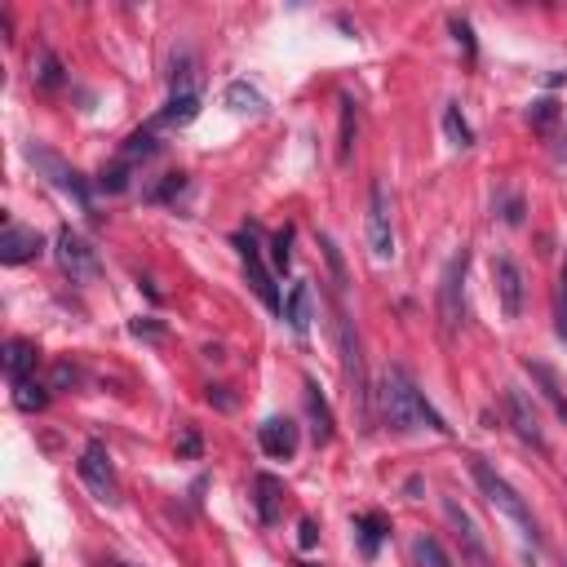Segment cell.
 Masks as SVG:
<instances>
[{
	"label": "cell",
	"mask_w": 567,
	"mask_h": 567,
	"mask_svg": "<svg viewBox=\"0 0 567 567\" xmlns=\"http://www.w3.org/2000/svg\"><path fill=\"white\" fill-rule=\"evenodd\" d=\"M355 98L350 94H342V142H337V160H350V151H355Z\"/></svg>",
	"instance_id": "obj_29"
},
{
	"label": "cell",
	"mask_w": 567,
	"mask_h": 567,
	"mask_svg": "<svg viewBox=\"0 0 567 567\" xmlns=\"http://www.w3.org/2000/svg\"><path fill=\"white\" fill-rule=\"evenodd\" d=\"M129 333H133V337H147V342H160V337H164V324H156V319H133Z\"/></svg>",
	"instance_id": "obj_38"
},
{
	"label": "cell",
	"mask_w": 567,
	"mask_h": 567,
	"mask_svg": "<svg viewBox=\"0 0 567 567\" xmlns=\"http://www.w3.org/2000/svg\"><path fill=\"white\" fill-rule=\"evenodd\" d=\"M45 404H49V386H40V381H18L14 386L18 412H45Z\"/></svg>",
	"instance_id": "obj_27"
},
{
	"label": "cell",
	"mask_w": 567,
	"mask_h": 567,
	"mask_svg": "<svg viewBox=\"0 0 567 567\" xmlns=\"http://www.w3.org/2000/svg\"><path fill=\"white\" fill-rule=\"evenodd\" d=\"M235 244H240V257H244V271H249L253 293L262 297L271 311L284 315V302H280V293H275V284H271V271L262 266V253H257V235L253 231H240V235H235Z\"/></svg>",
	"instance_id": "obj_10"
},
{
	"label": "cell",
	"mask_w": 567,
	"mask_h": 567,
	"mask_svg": "<svg viewBox=\"0 0 567 567\" xmlns=\"http://www.w3.org/2000/svg\"><path fill=\"white\" fill-rule=\"evenodd\" d=\"M355 532H359V550H364V559H377L381 541L390 536V523L381 519V514H355Z\"/></svg>",
	"instance_id": "obj_20"
},
{
	"label": "cell",
	"mask_w": 567,
	"mask_h": 567,
	"mask_svg": "<svg viewBox=\"0 0 567 567\" xmlns=\"http://www.w3.org/2000/svg\"><path fill=\"white\" fill-rule=\"evenodd\" d=\"M315 523L311 519H302V532H297V545H302V550H311V545H315Z\"/></svg>",
	"instance_id": "obj_41"
},
{
	"label": "cell",
	"mask_w": 567,
	"mask_h": 567,
	"mask_svg": "<svg viewBox=\"0 0 567 567\" xmlns=\"http://www.w3.org/2000/svg\"><path fill=\"white\" fill-rule=\"evenodd\" d=\"M381 412H386V426L408 435V430H435V435H448V421L439 417L435 408L426 404V395L417 390V381L408 377V368L390 364L386 381H381Z\"/></svg>",
	"instance_id": "obj_1"
},
{
	"label": "cell",
	"mask_w": 567,
	"mask_h": 567,
	"mask_svg": "<svg viewBox=\"0 0 567 567\" xmlns=\"http://www.w3.org/2000/svg\"><path fill=\"white\" fill-rule=\"evenodd\" d=\"M523 368H528V377L536 381V386H541L545 404L559 412V421H567V395H563V381H559V373H554L550 364H541V359H523Z\"/></svg>",
	"instance_id": "obj_18"
},
{
	"label": "cell",
	"mask_w": 567,
	"mask_h": 567,
	"mask_svg": "<svg viewBox=\"0 0 567 567\" xmlns=\"http://www.w3.org/2000/svg\"><path fill=\"white\" fill-rule=\"evenodd\" d=\"M182 191H187V173H169V178H164L156 191H147V200L151 204H164V200H173V195H182Z\"/></svg>",
	"instance_id": "obj_33"
},
{
	"label": "cell",
	"mask_w": 567,
	"mask_h": 567,
	"mask_svg": "<svg viewBox=\"0 0 567 567\" xmlns=\"http://www.w3.org/2000/svg\"><path fill=\"white\" fill-rule=\"evenodd\" d=\"M178 452H182V457H200V435H195V430H187V435H182V443H178Z\"/></svg>",
	"instance_id": "obj_40"
},
{
	"label": "cell",
	"mask_w": 567,
	"mask_h": 567,
	"mask_svg": "<svg viewBox=\"0 0 567 567\" xmlns=\"http://www.w3.org/2000/svg\"><path fill=\"white\" fill-rule=\"evenodd\" d=\"M107 567H129V563H107Z\"/></svg>",
	"instance_id": "obj_44"
},
{
	"label": "cell",
	"mask_w": 567,
	"mask_h": 567,
	"mask_svg": "<svg viewBox=\"0 0 567 567\" xmlns=\"http://www.w3.org/2000/svg\"><path fill=\"white\" fill-rule=\"evenodd\" d=\"M27 160H32L36 169L45 173V178L54 182L58 191H67L71 200H76V204H80V209H85V213L94 209V200H89V182L80 178V173L71 169V164H67L63 156H54V151H49V147H36V142H27Z\"/></svg>",
	"instance_id": "obj_7"
},
{
	"label": "cell",
	"mask_w": 567,
	"mask_h": 567,
	"mask_svg": "<svg viewBox=\"0 0 567 567\" xmlns=\"http://www.w3.org/2000/svg\"><path fill=\"white\" fill-rule=\"evenodd\" d=\"M306 404H311V421H315V443L324 448L328 439H333V412H328L324 395H319L315 381H306Z\"/></svg>",
	"instance_id": "obj_25"
},
{
	"label": "cell",
	"mask_w": 567,
	"mask_h": 567,
	"mask_svg": "<svg viewBox=\"0 0 567 567\" xmlns=\"http://www.w3.org/2000/svg\"><path fill=\"white\" fill-rule=\"evenodd\" d=\"M408 563L412 567H452V559H448V550L435 541V536H412V545H408Z\"/></svg>",
	"instance_id": "obj_22"
},
{
	"label": "cell",
	"mask_w": 567,
	"mask_h": 567,
	"mask_svg": "<svg viewBox=\"0 0 567 567\" xmlns=\"http://www.w3.org/2000/svg\"><path fill=\"white\" fill-rule=\"evenodd\" d=\"M563 80H567V71H563V76H554V80H550V85H563Z\"/></svg>",
	"instance_id": "obj_43"
},
{
	"label": "cell",
	"mask_w": 567,
	"mask_h": 567,
	"mask_svg": "<svg viewBox=\"0 0 567 567\" xmlns=\"http://www.w3.org/2000/svg\"><path fill=\"white\" fill-rule=\"evenodd\" d=\"M470 474H474V483H479V492H483V497H488V505H492V510H501L505 519L514 523V528H519L523 536H528L532 545L541 541V532H536V519H532L528 501H523L519 492H514L510 483H505L501 474L488 466V461H483V457H470Z\"/></svg>",
	"instance_id": "obj_3"
},
{
	"label": "cell",
	"mask_w": 567,
	"mask_h": 567,
	"mask_svg": "<svg viewBox=\"0 0 567 567\" xmlns=\"http://www.w3.org/2000/svg\"><path fill=\"white\" fill-rule=\"evenodd\" d=\"M554 151H559V160H567V129L559 133V147H554Z\"/></svg>",
	"instance_id": "obj_42"
},
{
	"label": "cell",
	"mask_w": 567,
	"mask_h": 567,
	"mask_svg": "<svg viewBox=\"0 0 567 567\" xmlns=\"http://www.w3.org/2000/svg\"><path fill=\"white\" fill-rule=\"evenodd\" d=\"M443 514H448V523H452V532H457V541H461V550H466V559L474 567H488V545H483V532H479V523L470 519V510L461 505L457 497H443Z\"/></svg>",
	"instance_id": "obj_9"
},
{
	"label": "cell",
	"mask_w": 567,
	"mask_h": 567,
	"mask_svg": "<svg viewBox=\"0 0 567 567\" xmlns=\"http://www.w3.org/2000/svg\"><path fill=\"white\" fill-rule=\"evenodd\" d=\"M226 107H231L235 116H266L262 89L249 85V80H231V85H226Z\"/></svg>",
	"instance_id": "obj_19"
},
{
	"label": "cell",
	"mask_w": 567,
	"mask_h": 567,
	"mask_svg": "<svg viewBox=\"0 0 567 567\" xmlns=\"http://www.w3.org/2000/svg\"><path fill=\"white\" fill-rule=\"evenodd\" d=\"M443 133H448V142H452L457 151L474 147V129L466 125V116H461L457 102H448V107H443Z\"/></svg>",
	"instance_id": "obj_26"
},
{
	"label": "cell",
	"mask_w": 567,
	"mask_h": 567,
	"mask_svg": "<svg viewBox=\"0 0 567 567\" xmlns=\"http://www.w3.org/2000/svg\"><path fill=\"white\" fill-rule=\"evenodd\" d=\"M32 76H36L40 89H63L67 85V71H63V63H58L54 49H40V54L32 58Z\"/></svg>",
	"instance_id": "obj_23"
},
{
	"label": "cell",
	"mask_w": 567,
	"mask_h": 567,
	"mask_svg": "<svg viewBox=\"0 0 567 567\" xmlns=\"http://www.w3.org/2000/svg\"><path fill=\"white\" fill-rule=\"evenodd\" d=\"M337 346H342V373H346V395L350 408L359 417V430L373 426V390H368V368H364V346H359V333L346 315H337Z\"/></svg>",
	"instance_id": "obj_2"
},
{
	"label": "cell",
	"mask_w": 567,
	"mask_h": 567,
	"mask_svg": "<svg viewBox=\"0 0 567 567\" xmlns=\"http://www.w3.org/2000/svg\"><path fill=\"white\" fill-rule=\"evenodd\" d=\"M204 399H209L213 408H222V412H235V404H240V399L231 395V386H209L204 390Z\"/></svg>",
	"instance_id": "obj_36"
},
{
	"label": "cell",
	"mask_w": 567,
	"mask_h": 567,
	"mask_svg": "<svg viewBox=\"0 0 567 567\" xmlns=\"http://www.w3.org/2000/svg\"><path fill=\"white\" fill-rule=\"evenodd\" d=\"M492 284H497L505 319H519L523 315V271L514 266V257H497L492 262Z\"/></svg>",
	"instance_id": "obj_12"
},
{
	"label": "cell",
	"mask_w": 567,
	"mask_h": 567,
	"mask_svg": "<svg viewBox=\"0 0 567 567\" xmlns=\"http://www.w3.org/2000/svg\"><path fill=\"white\" fill-rule=\"evenodd\" d=\"M98 187L107 191V195H120V191H129V164H125V160H116V164H111V169H102Z\"/></svg>",
	"instance_id": "obj_30"
},
{
	"label": "cell",
	"mask_w": 567,
	"mask_h": 567,
	"mask_svg": "<svg viewBox=\"0 0 567 567\" xmlns=\"http://www.w3.org/2000/svg\"><path fill=\"white\" fill-rule=\"evenodd\" d=\"M297 567H311V563H297Z\"/></svg>",
	"instance_id": "obj_45"
},
{
	"label": "cell",
	"mask_w": 567,
	"mask_h": 567,
	"mask_svg": "<svg viewBox=\"0 0 567 567\" xmlns=\"http://www.w3.org/2000/svg\"><path fill=\"white\" fill-rule=\"evenodd\" d=\"M448 32H452V40H457L461 49H466V58L479 54V45H474V32H470V23H466V18H452V23H448Z\"/></svg>",
	"instance_id": "obj_34"
},
{
	"label": "cell",
	"mask_w": 567,
	"mask_h": 567,
	"mask_svg": "<svg viewBox=\"0 0 567 567\" xmlns=\"http://www.w3.org/2000/svg\"><path fill=\"white\" fill-rule=\"evenodd\" d=\"M271 262H275V271H288V266H293V226H284L271 240Z\"/></svg>",
	"instance_id": "obj_31"
},
{
	"label": "cell",
	"mask_w": 567,
	"mask_h": 567,
	"mask_svg": "<svg viewBox=\"0 0 567 567\" xmlns=\"http://www.w3.org/2000/svg\"><path fill=\"white\" fill-rule=\"evenodd\" d=\"M554 319H559V337L567 342V257H563V275H559V311H554Z\"/></svg>",
	"instance_id": "obj_37"
},
{
	"label": "cell",
	"mask_w": 567,
	"mask_h": 567,
	"mask_svg": "<svg viewBox=\"0 0 567 567\" xmlns=\"http://www.w3.org/2000/svg\"><path fill=\"white\" fill-rule=\"evenodd\" d=\"M76 470H80L85 488L94 492L98 501H107V505H116V501H120V488H116V466H111V452H107V443H102V439H89V443H85V452H80Z\"/></svg>",
	"instance_id": "obj_6"
},
{
	"label": "cell",
	"mask_w": 567,
	"mask_h": 567,
	"mask_svg": "<svg viewBox=\"0 0 567 567\" xmlns=\"http://www.w3.org/2000/svg\"><path fill=\"white\" fill-rule=\"evenodd\" d=\"M40 249H45V240H40V231H32V226L9 222L5 235H0V262H5V266L32 262V257H40Z\"/></svg>",
	"instance_id": "obj_13"
},
{
	"label": "cell",
	"mask_w": 567,
	"mask_h": 567,
	"mask_svg": "<svg viewBox=\"0 0 567 567\" xmlns=\"http://www.w3.org/2000/svg\"><path fill=\"white\" fill-rule=\"evenodd\" d=\"M195 116H200V94H173L156 116L147 120V129L151 133H173V129H187Z\"/></svg>",
	"instance_id": "obj_15"
},
{
	"label": "cell",
	"mask_w": 567,
	"mask_h": 567,
	"mask_svg": "<svg viewBox=\"0 0 567 567\" xmlns=\"http://www.w3.org/2000/svg\"><path fill=\"white\" fill-rule=\"evenodd\" d=\"M563 567H567V563H563Z\"/></svg>",
	"instance_id": "obj_46"
},
{
	"label": "cell",
	"mask_w": 567,
	"mask_h": 567,
	"mask_svg": "<svg viewBox=\"0 0 567 567\" xmlns=\"http://www.w3.org/2000/svg\"><path fill=\"white\" fill-rule=\"evenodd\" d=\"M67 386H80V368L76 364H54V377H49V390H67Z\"/></svg>",
	"instance_id": "obj_35"
},
{
	"label": "cell",
	"mask_w": 567,
	"mask_h": 567,
	"mask_svg": "<svg viewBox=\"0 0 567 567\" xmlns=\"http://www.w3.org/2000/svg\"><path fill=\"white\" fill-rule=\"evenodd\" d=\"M505 417H510L514 435L523 443H532V448H545V430H541V417H536L532 399L523 395L519 386H505Z\"/></svg>",
	"instance_id": "obj_11"
},
{
	"label": "cell",
	"mask_w": 567,
	"mask_h": 567,
	"mask_svg": "<svg viewBox=\"0 0 567 567\" xmlns=\"http://www.w3.org/2000/svg\"><path fill=\"white\" fill-rule=\"evenodd\" d=\"M284 319L297 337L311 328V284H293V293H288V302H284Z\"/></svg>",
	"instance_id": "obj_21"
},
{
	"label": "cell",
	"mask_w": 567,
	"mask_h": 567,
	"mask_svg": "<svg viewBox=\"0 0 567 567\" xmlns=\"http://www.w3.org/2000/svg\"><path fill=\"white\" fill-rule=\"evenodd\" d=\"M280 501H284V483L275 474H257L253 479V505H257V519L271 528L280 523Z\"/></svg>",
	"instance_id": "obj_17"
},
{
	"label": "cell",
	"mask_w": 567,
	"mask_h": 567,
	"mask_svg": "<svg viewBox=\"0 0 567 567\" xmlns=\"http://www.w3.org/2000/svg\"><path fill=\"white\" fill-rule=\"evenodd\" d=\"M257 443H262L266 457L288 461V457L297 452V421H288V417H266L262 426H257Z\"/></svg>",
	"instance_id": "obj_14"
},
{
	"label": "cell",
	"mask_w": 567,
	"mask_h": 567,
	"mask_svg": "<svg viewBox=\"0 0 567 567\" xmlns=\"http://www.w3.org/2000/svg\"><path fill=\"white\" fill-rule=\"evenodd\" d=\"M368 249H373L377 262H390L395 257V226H390V191L386 182H373L368 187Z\"/></svg>",
	"instance_id": "obj_8"
},
{
	"label": "cell",
	"mask_w": 567,
	"mask_h": 567,
	"mask_svg": "<svg viewBox=\"0 0 567 567\" xmlns=\"http://www.w3.org/2000/svg\"><path fill=\"white\" fill-rule=\"evenodd\" d=\"M54 253H58V266L71 275V284H94L102 275V262L94 253V244L85 240L80 231H71V226H63L54 240Z\"/></svg>",
	"instance_id": "obj_4"
},
{
	"label": "cell",
	"mask_w": 567,
	"mask_h": 567,
	"mask_svg": "<svg viewBox=\"0 0 567 567\" xmlns=\"http://www.w3.org/2000/svg\"><path fill=\"white\" fill-rule=\"evenodd\" d=\"M563 120V111H559V102L554 98H536V102H528V125L536 129V133H550L554 125Z\"/></svg>",
	"instance_id": "obj_28"
},
{
	"label": "cell",
	"mask_w": 567,
	"mask_h": 567,
	"mask_svg": "<svg viewBox=\"0 0 567 567\" xmlns=\"http://www.w3.org/2000/svg\"><path fill=\"white\" fill-rule=\"evenodd\" d=\"M36 364H40V350H36V342H27V337H9L5 350H0V368H5V377L14 381V386L18 381H32Z\"/></svg>",
	"instance_id": "obj_16"
},
{
	"label": "cell",
	"mask_w": 567,
	"mask_h": 567,
	"mask_svg": "<svg viewBox=\"0 0 567 567\" xmlns=\"http://www.w3.org/2000/svg\"><path fill=\"white\" fill-rule=\"evenodd\" d=\"M466 266H470V249H457V253H452V262L443 266V280H439V328H443V337L457 333L461 311H466V297H461Z\"/></svg>",
	"instance_id": "obj_5"
},
{
	"label": "cell",
	"mask_w": 567,
	"mask_h": 567,
	"mask_svg": "<svg viewBox=\"0 0 567 567\" xmlns=\"http://www.w3.org/2000/svg\"><path fill=\"white\" fill-rule=\"evenodd\" d=\"M501 218L510 222V226L523 222V200H519V195H510V200H505V213H501Z\"/></svg>",
	"instance_id": "obj_39"
},
{
	"label": "cell",
	"mask_w": 567,
	"mask_h": 567,
	"mask_svg": "<svg viewBox=\"0 0 567 567\" xmlns=\"http://www.w3.org/2000/svg\"><path fill=\"white\" fill-rule=\"evenodd\" d=\"M160 133H151V129H138V133H129V142H125V151H120V160L129 164H138V160H151V156H160Z\"/></svg>",
	"instance_id": "obj_24"
},
{
	"label": "cell",
	"mask_w": 567,
	"mask_h": 567,
	"mask_svg": "<svg viewBox=\"0 0 567 567\" xmlns=\"http://www.w3.org/2000/svg\"><path fill=\"white\" fill-rule=\"evenodd\" d=\"M319 249H324V257H328V271H333V280H337V288H350V275H346V262H342V253H337V244L328 240V235H319Z\"/></svg>",
	"instance_id": "obj_32"
}]
</instances>
